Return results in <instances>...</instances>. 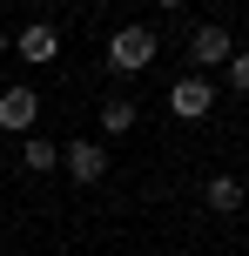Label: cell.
I'll list each match as a JSON object with an SVG mask.
<instances>
[{
	"mask_svg": "<svg viewBox=\"0 0 249 256\" xmlns=\"http://www.w3.org/2000/svg\"><path fill=\"white\" fill-rule=\"evenodd\" d=\"M155 54H162V40L148 34V27H115V40H108V68H115V74H142Z\"/></svg>",
	"mask_w": 249,
	"mask_h": 256,
	"instance_id": "cell-1",
	"label": "cell"
},
{
	"mask_svg": "<svg viewBox=\"0 0 249 256\" xmlns=\"http://www.w3.org/2000/svg\"><path fill=\"white\" fill-rule=\"evenodd\" d=\"M7 48L20 54L27 68H47L54 54H61V27H47V20H27L20 34H7Z\"/></svg>",
	"mask_w": 249,
	"mask_h": 256,
	"instance_id": "cell-2",
	"label": "cell"
},
{
	"mask_svg": "<svg viewBox=\"0 0 249 256\" xmlns=\"http://www.w3.org/2000/svg\"><path fill=\"white\" fill-rule=\"evenodd\" d=\"M209 108H216V88H209V74H196V68H189V74L169 88V115H182V122H202Z\"/></svg>",
	"mask_w": 249,
	"mask_h": 256,
	"instance_id": "cell-3",
	"label": "cell"
},
{
	"mask_svg": "<svg viewBox=\"0 0 249 256\" xmlns=\"http://www.w3.org/2000/svg\"><path fill=\"white\" fill-rule=\"evenodd\" d=\"M61 168L88 189V182L108 176V148H101V142H88V135H81V142H61Z\"/></svg>",
	"mask_w": 249,
	"mask_h": 256,
	"instance_id": "cell-4",
	"label": "cell"
},
{
	"mask_svg": "<svg viewBox=\"0 0 249 256\" xmlns=\"http://www.w3.org/2000/svg\"><path fill=\"white\" fill-rule=\"evenodd\" d=\"M0 128L7 135H34L40 128V94L34 88H0Z\"/></svg>",
	"mask_w": 249,
	"mask_h": 256,
	"instance_id": "cell-5",
	"label": "cell"
},
{
	"mask_svg": "<svg viewBox=\"0 0 249 256\" xmlns=\"http://www.w3.org/2000/svg\"><path fill=\"white\" fill-rule=\"evenodd\" d=\"M229 54H236V40H229V27H196V34H189V68H223Z\"/></svg>",
	"mask_w": 249,
	"mask_h": 256,
	"instance_id": "cell-6",
	"label": "cell"
},
{
	"mask_svg": "<svg viewBox=\"0 0 249 256\" xmlns=\"http://www.w3.org/2000/svg\"><path fill=\"white\" fill-rule=\"evenodd\" d=\"M20 162H27V176H47V168H61V142H47L34 128V135H20Z\"/></svg>",
	"mask_w": 249,
	"mask_h": 256,
	"instance_id": "cell-7",
	"label": "cell"
},
{
	"mask_svg": "<svg viewBox=\"0 0 249 256\" xmlns=\"http://www.w3.org/2000/svg\"><path fill=\"white\" fill-rule=\"evenodd\" d=\"M202 202H209L216 216H236V209L249 202V189H243L236 176H209V189H202Z\"/></svg>",
	"mask_w": 249,
	"mask_h": 256,
	"instance_id": "cell-8",
	"label": "cell"
},
{
	"mask_svg": "<svg viewBox=\"0 0 249 256\" xmlns=\"http://www.w3.org/2000/svg\"><path fill=\"white\" fill-rule=\"evenodd\" d=\"M128 128H135V102L128 94H108L101 102V135H128Z\"/></svg>",
	"mask_w": 249,
	"mask_h": 256,
	"instance_id": "cell-9",
	"label": "cell"
},
{
	"mask_svg": "<svg viewBox=\"0 0 249 256\" xmlns=\"http://www.w3.org/2000/svg\"><path fill=\"white\" fill-rule=\"evenodd\" d=\"M223 74H229V88H236V94H249V54H229Z\"/></svg>",
	"mask_w": 249,
	"mask_h": 256,
	"instance_id": "cell-10",
	"label": "cell"
},
{
	"mask_svg": "<svg viewBox=\"0 0 249 256\" xmlns=\"http://www.w3.org/2000/svg\"><path fill=\"white\" fill-rule=\"evenodd\" d=\"M155 7H182V0H155Z\"/></svg>",
	"mask_w": 249,
	"mask_h": 256,
	"instance_id": "cell-11",
	"label": "cell"
},
{
	"mask_svg": "<svg viewBox=\"0 0 249 256\" xmlns=\"http://www.w3.org/2000/svg\"><path fill=\"white\" fill-rule=\"evenodd\" d=\"M0 54H7V34H0Z\"/></svg>",
	"mask_w": 249,
	"mask_h": 256,
	"instance_id": "cell-12",
	"label": "cell"
},
{
	"mask_svg": "<svg viewBox=\"0 0 249 256\" xmlns=\"http://www.w3.org/2000/svg\"><path fill=\"white\" fill-rule=\"evenodd\" d=\"M0 155H7V148H0Z\"/></svg>",
	"mask_w": 249,
	"mask_h": 256,
	"instance_id": "cell-13",
	"label": "cell"
}]
</instances>
